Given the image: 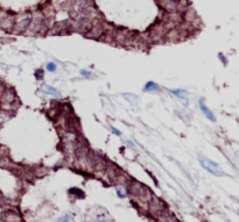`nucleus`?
<instances>
[{
	"label": "nucleus",
	"instance_id": "9",
	"mask_svg": "<svg viewBox=\"0 0 239 222\" xmlns=\"http://www.w3.org/2000/svg\"><path fill=\"white\" fill-rule=\"evenodd\" d=\"M117 192H118L119 196H121V198H124V196L126 195V193H125V190H124L123 187H118V188H117Z\"/></svg>",
	"mask_w": 239,
	"mask_h": 222
},
{
	"label": "nucleus",
	"instance_id": "5",
	"mask_svg": "<svg viewBox=\"0 0 239 222\" xmlns=\"http://www.w3.org/2000/svg\"><path fill=\"white\" fill-rule=\"evenodd\" d=\"M171 93L174 94V96H176V97H179L180 99H184L185 101H188V93L185 92V91H183V90H171Z\"/></svg>",
	"mask_w": 239,
	"mask_h": 222
},
{
	"label": "nucleus",
	"instance_id": "1",
	"mask_svg": "<svg viewBox=\"0 0 239 222\" xmlns=\"http://www.w3.org/2000/svg\"><path fill=\"white\" fill-rule=\"evenodd\" d=\"M198 162H199V164L202 165L203 169H205L208 172H210L211 175H213V176H216V177H221V176L224 175V172L222 171V169L219 167V165H218L217 163H215V162H212L210 159H208L207 157H204V156H202V155L198 156Z\"/></svg>",
	"mask_w": 239,
	"mask_h": 222
},
{
	"label": "nucleus",
	"instance_id": "7",
	"mask_svg": "<svg viewBox=\"0 0 239 222\" xmlns=\"http://www.w3.org/2000/svg\"><path fill=\"white\" fill-rule=\"evenodd\" d=\"M56 222H75V221H74V219L71 218L70 215H65V216H63V218L58 219Z\"/></svg>",
	"mask_w": 239,
	"mask_h": 222
},
{
	"label": "nucleus",
	"instance_id": "3",
	"mask_svg": "<svg viewBox=\"0 0 239 222\" xmlns=\"http://www.w3.org/2000/svg\"><path fill=\"white\" fill-rule=\"evenodd\" d=\"M199 108L202 110L203 112V114L210 120L212 122H215L216 121V118H215V115H213V113L209 110V107L205 105V101H204V99H199Z\"/></svg>",
	"mask_w": 239,
	"mask_h": 222
},
{
	"label": "nucleus",
	"instance_id": "4",
	"mask_svg": "<svg viewBox=\"0 0 239 222\" xmlns=\"http://www.w3.org/2000/svg\"><path fill=\"white\" fill-rule=\"evenodd\" d=\"M42 91L47 94H50V96H54V97H60V91L56 90L55 87H51V86H44L42 88Z\"/></svg>",
	"mask_w": 239,
	"mask_h": 222
},
{
	"label": "nucleus",
	"instance_id": "6",
	"mask_svg": "<svg viewBox=\"0 0 239 222\" xmlns=\"http://www.w3.org/2000/svg\"><path fill=\"white\" fill-rule=\"evenodd\" d=\"M143 90L145 91H155V90H159V86L155 83H153V82H149V83L146 84V86L143 87Z\"/></svg>",
	"mask_w": 239,
	"mask_h": 222
},
{
	"label": "nucleus",
	"instance_id": "8",
	"mask_svg": "<svg viewBox=\"0 0 239 222\" xmlns=\"http://www.w3.org/2000/svg\"><path fill=\"white\" fill-rule=\"evenodd\" d=\"M47 70L48 71H55L56 70V64L55 63H48L47 64Z\"/></svg>",
	"mask_w": 239,
	"mask_h": 222
},
{
	"label": "nucleus",
	"instance_id": "2",
	"mask_svg": "<svg viewBox=\"0 0 239 222\" xmlns=\"http://www.w3.org/2000/svg\"><path fill=\"white\" fill-rule=\"evenodd\" d=\"M159 5L165 8L166 11H170V12H175L177 9V2L175 0H157Z\"/></svg>",
	"mask_w": 239,
	"mask_h": 222
},
{
	"label": "nucleus",
	"instance_id": "10",
	"mask_svg": "<svg viewBox=\"0 0 239 222\" xmlns=\"http://www.w3.org/2000/svg\"><path fill=\"white\" fill-rule=\"evenodd\" d=\"M112 130H113V133H114L115 135H118V136H119V135H121V134H120V131H118L115 128H112Z\"/></svg>",
	"mask_w": 239,
	"mask_h": 222
}]
</instances>
